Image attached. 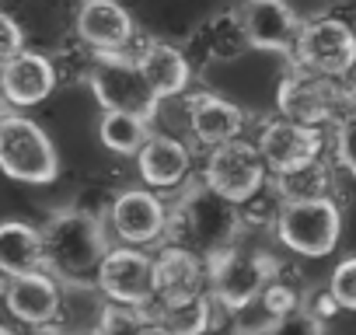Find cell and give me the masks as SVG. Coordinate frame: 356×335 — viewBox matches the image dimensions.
Masks as SVG:
<instances>
[{"label":"cell","instance_id":"6da1fadb","mask_svg":"<svg viewBox=\"0 0 356 335\" xmlns=\"http://www.w3.org/2000/svg\"><path fill=\"white\" fill-rule=\"evenodd\" d=\"M241 231L238 203L220 196L207 179L189 182L182 196L168 210V238L171 245H182L196 252L203 262L217 259L220 252L234 248V238Z\"/></svg>","mask_w":356,"mask_h":335},{"label":"cell","instance_id":"7a4b0ae2","mask_svg":"<svg viewBox=\"0 0 356 335\" xmlns=\"http://www.w3.org/2000/svg\"><path fill=\"white\" fill-rule=\"evenodd\" d=\"M49 272L60 279H84L98 276L105 255L112 252L105 238V224L88 210H60L42 227Z\"/></svg>","mask_w":356,"mask_h":335},{"label":"cell","instance_id":"3957f363","mask_svg":"<svg viewBox=\"0 0 356 335\" xmlns=\"http://www.w3.org/2000/svg\"><path fill=\"white\" fill-rule=\"evenodd\" d=\"M276 234L280 241L304 255V259H321L335 252L339 234H342V213L328 196H300V199H283L276 213Z\"/></svg>","mask_w":356,"mask_h":335},{"label":"cell","instance_id":"277c9868","mask_svg":"<svg viewBox=\"0 0 356 335\" xmlns=\"http://www.w3.org/2000/svg\"><path fill=\"white\" fill-rule=\"evenodd\" d=\"M0 164L11 179L32 186H49L60 175V154L49 133L29 115L15 112L0 119Z\"/></svg>","mask_w":356,"mask_h":335},{"label":"cell","instance_id":"5b68a950","mask_svg":"<svg viewBox=\"0 0 356 335\" xmlns=\"http://www.w3.org/2000/svg\"><path fill=\"white\" fill-rule=\"evenodd\" d=\"M91 91L105 112H129L150 119L161 95L147 81L140 60L122 56V53H98L91 67Z\"/></svg>","mask_w":356,"mask_h":335},{"label":"cell","instance_id":"8992f818","mask_svg":"<svg viewBox=\"0 0 356 335\" xmlns=\"http://www.w3.org/2000/svg\"><path fill=\"white\" fill-rule=\"evenodd\" d=\"M207 279H210L213 300L227 311H238L276 279V262L266 252L227 248L207 262Z\"/></svg>","mask_w":356,"mask_h":335},{"label":"cell","instance_id":"52a82bcc","mask_svg":"<svg viewBox=\"0 0 356 335\" xmlns=\"http://www.w3.org/2000/svg\"><path fill=\"white\" fill-rule=\"evenodd\" d=\"M339 77H328V74H318L311 67H293L280 91H276V105H280V115L293 119V122H304V126H321L328 119H335L342 108H346V95L342 88L335 84Z\"/></svg>","mask_w":356,"mask_h":335},{"label":"cell","instance_id":"ba28073f","mask_svg":"<svg viewBox=\"0 0 356 335\" xmlns=\"http://www.w3.org/2000/svg\"><path fill=\"white\" fill-rule=\"evenodd\" d=\"M266 157L259 150V143H248V140H227L220 147L210 150V161H207V182L234 199L238 206L245 199H252L259 189H262V179H266Z\"/></svg>","mask_w":356,"mask_h":335},{"label":"cell","instance_id":"9c48e42d","mask_svg":"<svg viewBox=\"0 0 356 335\" xmlns=\"http://www.w3.org/2000/svg\"><path fill=\"white\" fill-rule=\"evenodd\" d=\"M98 290L115 300V304H133V307H150L157 300V276H154V259H147L136 248H112L95 276Z\"/></svg>","mask_w":356,"mask_h":335},{"label":"cell","instance_id":"30bf717a","mask_svg":"<svg viewBox=\"0 0 356 335\" xmlns=\"http://www.w3.org/2000/svg\"><path fill=\"white\" fill-rule=\"evenodd\" d=\"M321 140H325L321 126H304V122L280 115L259 133V150L269 164V172L280 179V175H293L300 168L318 164Z\"/></svg>","mask_w":356,"mask_h":335},{"label":"cell","instance_id":"8fae6325","mask_svg":"<svg viewBox=\"0 0 356 335\" xmlns=\"http://www.w3.org/2000/svg\"><path fill=\"white\" fill-rule=\"evenodd\" d=\"M297 63H304L318 74H328V77L349 74L356 67V32L339 18L307 22L300 32Z\"/></svg>","mask_w":356,"mask_h":335},{"label":"cell","instance_id":"7c38bea8","mask_svg":"<svg viewBox=\"0 0 356 335\" xmlns=\"http://www.w3.org/2000/svg\"><path fill=\"white\" fill-rule=\"evenodd\" d=\"M241 32L259 49L297 56L304 25L286 8V0H248L245 11H241Z\"/></svg>","mask_w":356,"mask_h":335},{"label":"cell","instance_id":"4fadbf2b","mask_svg":"<svg viewBox=\"0 0 356 335\" xmlns=\"http://www.w3.org/2000/svg\"><path fill=\"white\" fill-rule=\"evenodd\" d=\"M4 300H8V311L18 321L35 325V328H46L60 314L63 283L49 269H42V272H22V276H4Z\"/></svg>","mask_w":356,"mask_h":335},{"label":"cell","instance_id":"5bb4252c","mask_svg":"<svg viewBox=\"0 0 356 335\" xmlns=\"http://www.w3.org/2000/svg\"><path fill=\"white\" fill-rule=\"evenodd\" d=\"M108 220H112V231L126 245H150V241H157L168 231V210L147 189L119 193L112 199V206H108Z\"/></svg>","mask_w":356,"mask_h":335},{"label":"cell","instance_id":"9a60e30c","mask_svg":"<svg viewBox=\"0 0 356 335\" xmlns=\"http://www.w3.org/2000/svg\"><path fill=\"white\" fill-rule=\"evenodd\" d=\"M0 81H4V98L8 105L18 108H32L39 101H46L56 88V70L46 56L22 49L18 56L4 60V70H0Z\"/></svg>","mask_w":356,"mask_h":335},{"label":"cell","instance_id":"2e32d148","mask_svg":"<svg viewBox=\"0 0 356 335\" xmlns=\"http://www.w3.org/2000/svg\"><path fill=\"white\" fill-rule=\"evenodd\" d=\"M77 35L95 53H122L133 35V18L115 0H84L77 15Z\"/></svg>","mask_w":356,"mask_h":335},{"label":"cell","instance_id":"e0dca14e","mask_svg":"<svg viewBox=\"0 0 356 335\" xmlns=\"http://www.w3.org/2000/svg\"><path fill=\"white\" fill-rule=\"evenodd\" d=\"M154 276H157V300H189L203 293L207 262L182 245H168L154 259Z\"/></svg>","mask_w":356,"mask_h":335},{"label":"cell","instance_id":"ac0fdd59","mask_svg":"<svg viewBox=\"0 0 356 335\" xmlns=\"http://www.w3.org/2000/svg\"><path fill=\"white\" fill-rule=\"evenodd\" d=\"M189 129L200 143L220 147L227 140H238V133L245 129V112L220 95H200L189 101Z\"/></svg>","mask_w":356,"mask_h":335},{"label":"cell","instance_id":"d6986e66","mask_svg":"<svg viewBox=\"0 0 356 335\" xmlns=\"http://www.w3.org/2000/svg\"><path fill=\"white\" fill-rule=\"evenodd\" d=\"M297 307H300V300H297L293 286L273 279L255 300H248L245 307L231 311V332H234V335H269L273 325H276L283 314L297 311Z\"/></svg>","mask_w":356,"mask_h":335},{"label":"cell","instance_id":"ffe728a7","mask_svg":"<svg viewBox=\"0 0 356 335\" xmlns=\"http://www.w3.org/2000/svg\"><path fill=\"white\" fill-rule=\"evenodd\" d=\"M0 269H4V276L49 269L42 231H35L32 224H22V220H8L0 227Z\"/></svg>","mask_w":356,"mask_h":335},{"label":"cell","instance_id":"44dd1931","mask_svg":"<svg viewBox=\"0 0 356 335\" xmlns=\"http://www.w3.org/2000/svg\"><path fill=\"white\" fill-rule=\"evenodd\" d=\"M140 175L154 189H175L189 175V150L171 136H150V143L140 150Z\"/></svg>","mask_w":356,"mask_h":335},{"label":"cell","instance_id":"7402d4cb","mask_svg":"<svg viewBox=\"0 0 356 335\" xmlns=\"http://www.w3.org/2000/svg\"><path fill=\"white\" fill-rule=\"evenodd\" d=\"M136 60H140V67H143L147 81L154 84V91H157L161 98L182 95V91H186V84H189V77H193L189 60H186L182 53H178L175 46H168V42H150Z\"/></svg>","mask_w":356,"mask_h":335},{"label":"cell","instance_id":"603a6c76","mask_svg":"<svg viewBox=\"0 0 356 335\" xmlns=\"http://www.w3.org/2000/svg\"><path fill=\"white\" fill-rule=\"evenodd\" d=\"M147 311L171 335H203L210 328V297L207 293H196L189 300H154Z\"/></svg>","mask_w":356,"mask_h":335},{"label":"cell","instance_id":"cb8c5ba5","mask_svg":"<svg viewBox=\"0 0 356 335\" xmlns=\"http://www.w3.org/2000/svg\"><path fill=\"white\" fill-rule=\"evenodd\" d=\"M150 119L143 115H129V112H105L102 115V126H98V136L108 150L115 154H140L147 143H150Z\"/></svg>","mask_w":356,"mask_h":335},{"label":"cell","instance_id":"d4e9b609","mask_svg":"<svg viewBox=\"0 0 356 335\" xmlns=\"http://www.w3.org/2000/svg\"><path fill=\"white\" fill-rule=\"evenodd\" d=\"M147 321H150V311H147V307H133V304H115V300H108L102 328H105L108 335H140Z\"/></svg>","mask_w":356,"mask_h":335},{"label":"cell","instance_id":"484cf974","mask_svg":"<svg viewBox=\"0 0 356 335\" xmlns=\"http://www.w3.org/2000/svg\"><path fill=\"white\" fill-rule=\"evenodd\" d=\"M269 335H325V321H321V314H314L307 304H300L297 311L283 314V318L273 325Z\"/></svg>","mask_w":356,"mask_h":335},{"label":"cell","instance_id":"4316f807","mask_svg":"<svg viewBox=\"0 0 356 335\" xmlns=\"http://www.w3.org/2000/svg\"><path fill=\"white\" fill-rule=\"evenodd\" d=\"M328 290H332V297L339 300L342 311H356V255H349L335 265V272L328 279Z\"/></svg>","mask_w":356,"mask_h":335},{"label":"cell","instance_id":"83f0119b","mask_svg":"<svg viewBox=\"0 0 356 335\" xmlns=\"http://www.w3.org/2000/svg\"><path fill=\"white\" fill-rule=\"evenodd\" d=\"M335 143H339V161H342V168L356 179V108H349V112L342 115Z\"/></svg>","mask_w":356,"mask_h":335},{"label":"cell","instance_id":"f1b7e54d","mask_svg":"<svg viewBox=\"0 0 356 335\" xmlns=\"http://www.w3.org/2000/svg\"><path fill=\"white\" fill-rule=\"evenodd\" d=\"M22 46H25V39H22L18 22H15L11 15H4V18H0V56L11 60V56L22 53Z\"/></svg>","mask_w":356,"mask_h":335},{"label":"cell","instance_id":"f546056e","mask_svg":"<svg viewBox=\"0 0 356 335\" xmlns=\"http://www.w3.org/2000/svg\"><path fill=\"white\" fill-rule=\"evenodd\" d=\"M140 335H171V332H168V328H164V325H157V321H154V318H150V321H147V325H143V332H140Z\"/></svg>","mask_w":356,"mask_h":335},{"label":"cell","instance_id":"4dcf8cb0","mask_svg":"<svg viewBox=\"0 0 356 335\" xmlns=\"http://www.w3.org/2000/svg\"><path fill=\"white\" fill-rule=\"evenodd\" d=\"M91 335H108V332H105V328H98V332H91Z\"/></svg>","mask_w":356,"mask_h":335},{"label":"cell","instance_id":"1f68e13d","mask_svg":"<svg viewBox=\"0 0 356 335\" xmlns=\"http://www.w3.org/2000/svg\"><path fill=\"white\" fill-rule=\"evenodd\" d=\"M0 335H15V332H11V328H4V332H0Z\"/></svg>","mask_w":356,"mask_h":335}]
</instances>
